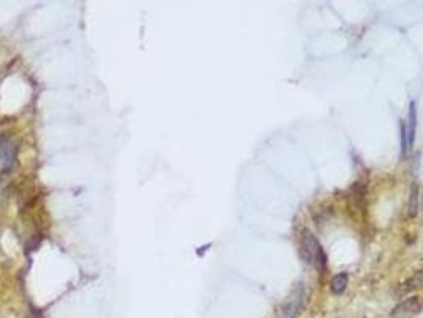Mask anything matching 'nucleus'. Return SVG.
<instances>
[{
  "mask_svg": "<svg viewBox=\"0 0 423 318\" xmlns=\"http://www.w3.org/2000/svg\"><path fill=\"white\" fill-rule=\"evenodd\" d=\"M301 258L304 263L310 266H317L318 269H325L326 266V255L317 237L310 233L309 229H304L301 234Z\"/></svg>",
  "mask_w": 423,
  "mask_h": 318,
  "instance_id": "1",
  "label": "nucleus"
},
{
  "mask_svg": "<svg viewBox=\"0 0 423 318\" xmlns=\"http://www.w3.org/2000/svg\"><path fill=\"white\" fill-rule=\"evenodd\" d=\"M306 299H307V291L302 283L293 288V291L285 299V303L280 307V317L282 318H298L301 312L306 307Z\"/></svg>",
  "mask_w": 423,
  "mask_h": 318,
  "instance_id": "2",
  "label": "nucleus"
},
{
  "mask_svg": "<svg viewBox=\"0 0 423 318\" xmlns=\"http://www.w3.org/2000/svg\"><path fill=\"white\" fill-rule=\"evenodd\" d=\"M16 151H18V148L11 139H8V137L0 139V167L5 172L13 167L16 161Z\"/></svg>",
  "mask_w": 423,
  "mask_h": 318,
  "instance_id": "3",
  "label": "nucleus"
},
{
  "mask_svg": "<svg viewBox=\"0 0 423 318\" xmlns=\"http://www.w3.org/2000/svg\"><path fill=\"white\" fill-rule=\"evenodd\" d=\"M416 129H417V110H416V102H412L409 107V121L408 127H406V135H408V148L416 142Z\"/></svg>",
  "mask_w": 423,
  "mask_h": 318,
  "instance_id": "4",
  "label": "nucleus"
},
{
  "mask_svg": "<svg viewBox=\"0 0 423 318\" xmlns=\"http://www.w3.org/2000/svg\"><path fill=\"white\" fill-rule=\"evenodd\" d=\"M347 285H349V274L347 272H339L336 274V276L331 279V291L334 295H342L345 290H347Z\"/></svg>",
  "mask_w": 423,
  "mask_h": 318,
  "instance_id": "5",
  "label": "nucleus"
},
{
  "mask_svg": "<svg viewBox=\"0 0 423 318\" xmlns=\"http://www.w3.org/2000/svg\"><path fill=\"white\" fill-rule=\"evenodd\" d=\"M401 287H403L401 291H400L401 295H406V293H409V291H414V290L422 288V287H423V271L416 272L412 277H409L408 280H406Z\"/></svg>",
  "mask_w": 423,
  "mask_h": 318,
  "instance_id": "6",
  "label": "nucleus"
},
{
  "mask_svg": "<svg viewBox=\"0 0 423 318\" xmlns=\"http://www.w3.org/2000/svg\"><path fill=\"white\" fill-rule=\"evenodd\" d=\"M417 209H419V186L417 183H412L409 202H408V215L411 218H414L417 215Z\"/></svg>",
  "mask_w": 423,
  "mask_h": 318,
  "instance_id": "7",
  "label": "nucleus"
},
{
  "mask_svg": "<svg viewBox=\"0 0 423 318\" xmlns=\"http://www.w3.org/2000/svg\"><path fill=\"white\" fill-rule=\"evenodd\" d=\"M417 306V298H411L408 301H404V303H401L398 307H395L393 314H404V312H411L414 307Z\"/></svg>",
  "mask_w": 423,
  "mask_h": 318,
  "instance_id": "8",
  "label": "nucleus"
}]
</instances>
